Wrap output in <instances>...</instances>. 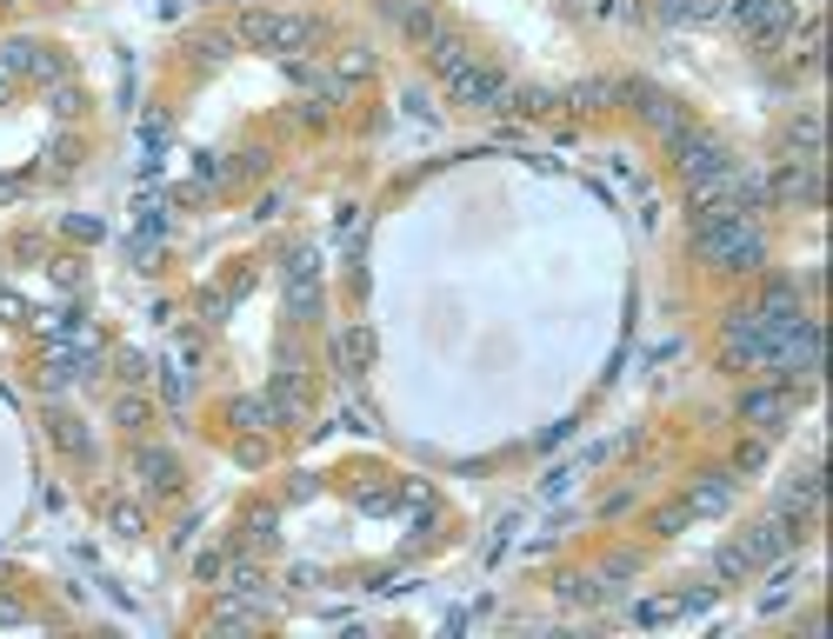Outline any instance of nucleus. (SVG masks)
<instances>
[{
	"instance_id": "1",
	"label": "nucleus",
	"mask_w": 833,
	"mask_h": 639,
	"mask_svg": "<svg viewBox=\"0 0 833 639\" xmlns=\"http://www.w3.org/2000/svg\"><path fill=\"white\" fill-rule=\"evenodd\" d=\"M694 247H701V260H714V267H727V273H761V267H767V233H761L754 213L734 207V200H701V213H694Z\"/></svg>"
},
{
	"instance_id": "2",
	"label": "nucleus",
	"mask_w": 833,
	"mask_h": 639,
	"mask_svg": "<svg viewBox=\"0 0 833 639\" xmlns=\"http://www.w3.org/2000/svg\"><path fill=\"white\" fill-rule=\"evenodd\" d=\"M674 153H681V173H687V187H694V200H727L734 193V180H741V167L727 160V147L721 140H707V133H674Z\"/></svg>"
},
{
	"instance_id": "3",
	"label": "nucleus",
	"mask_w": 833,
	"mask_h": 639,
	"mask_svg": "<svg viewBox=\"0 0 833 639\" xmlns=\"http://www.w3.org/2000/svg\"><path fill=\"white\" fill-rule=\"evenodd\" d=\"M247 47H260V53H300L307 40H314V27L300 20V13H240V27H234Z\"/></svg>"
},
{
	"instance_id": "4",
	"label": "nucleus",
	"mask_w": 833,
	"mask_h": 639,
	"mask_svg": "<svg viewBox=\"0 0 833 639\" xmlns=\"http://www.w3.org/2000/svg\"><path fill=\"white\" fill-rule=\"evenodd\" d=\"M447 93H454L460 107H507V100H514V87H507L500 73H487V67H474V60L447 73Z\"/></svg>"
},
{
	"instance_id": "5",
	"label": "nucleus",
	"mask_w": 833,
	"mask_h": 639,
	"mask_svg": "<svg viewBox=\"0 0 833 639\" xmlns=\"http://www.w3.org/2000/svg\"><path fill=\"white\" fill-rule=\"evenodd\" d=\"M727 20H741L754 40H787L794 7H787V0H734V13H727Z\"/></svg>"
},
{
	"instance_id": "6",
	"label": "nucleus",
	"mask_w": 833,
	"mask_h": 639,
	"mask_svg": "<svg viewBox=\"0 0 833 639\" xmlns=\"http://www.w3.org/2000/svg\"><path fill=\"white\" fill-rule=\"evenodd\" d=\"M287 307H294L300 320H314V313H320V260H314L307 247L287 260Z\"/></svg>"
},
{
	"instance_id": "7",
	"label": "nucleus",
	"mask_w": 833,
	"mask_h": 639,
	"mask_svg": "<svg viewBox=\"0 0 833 639\" xmlns=\"http://www.w3.org/2000/svg\"><path fill=\"white\" fill-rule=\"evenodd\" d=\"M787 547H794V520H787V513H774V520H761V527H754L734 553H741L747 567H767V560H781Z\"/></svg>"
},
{
	"instance_id": "8",
	"label": "nucleus",
	"mask_w": 833,
	"mask_h": 639,
	"mask_svg": "<svg viewBox=\"0 0 833 639\" xmlns=\"http://www.w3.org/2000/svg\"><path fill=\"white\" fill-rule=\"evenodd\" d=\"M774 193H781V200H814V193H821V160L781 167V173H774Z\"/></svg>"
},
{
	"instance_id": "9",
	"label": "nucleus",
	"mask_w": 833,
	"mask_h": 639,
	"mask_svg": "<svg viewBox=\"0 0 833 639\" xmlns=\"http://www.w3.org/2000/svg\"><path fill=\"white\" fill-rule=\"evenodd\" d=\"M814 500H821V473H814V467H807V473H794V480L781 487V513H787V520H807V513H814Z\"/></svg>"
},
{
	"instance_id": "10",
	"label": "nucleus",
	"mask_w": 833,
	"mask_h": 639,
	"mask_svg": "<svg viewBox=\"0 0 833 639\" xmlns=\"http://www.w3.org/2000/svg\"><path fill=\"white\" fill-rule=\"evenodd\" d=\"M387 20H394V27H407L414 40H434V33H440V20H434V7H427V0H387Z\"/></svg>"
},
{
	"instance_id": "11",
	"label": "nucleus",
	"mask_w": 833,
	"mask_h": 639,
	"mask_svg": "<svg viewBox=\"0 0 833 639\" xmlns=\"http://www.w3.org/2000/svg\"><path fill=\"white\" fill-rule=\"evenodd\" d=\"M627 93H634V100H641V113H647V127H661V133H667V140H674V133H681V107H674V100H667V93H654V87H627Z\"/></svg>"
},
{
	"instance_id": "12",
	"label": "nucleus",
	"mask_w": 833,
	"mask_h": 639,
	"mask_svg": "<svg viewBox=\"0 0 833 639\" xmlns=\"http://www.w3.org/2000/svg\"><path fill=\"white\" fill-rule=\"evenodd\" d=\"M133 473H140V480H147L153 493H167V487L180 480V467H173V453H160V447H140V453H133Z\"/></svg>"
},
{
	"instance_id": "13",
	"label": "nucleus",
	"mask_w": 833,
	"mask_h": 639,
	"mask_svg": "<svg viewBox=\"0 0 833 639\" xmlns=\"http://www.w3.org/2000/svg\"><path fill=\"white\" fill-rule=\"evenodd\" d=\"M727 507H734V480L727 473H707L694 487V500H687V513H727Z\"/></svg>"
},
{
	"instance_id": "14",
	"label": "nucleus",
	"mask_w": 833,
	"mask_h": 639,
	"mask_svg": "<svg viewBox=\"0 0 833 639\" xmlns=\"http://www.w3.org/2000/svg\"><path fill=\"white\" fill-rule=\"evenodd\" d=\"M661 13L667 20H727L734 0H661Z\"/></svg>"
},
{
	"instance_id": "15",
	"label": "nucleus",
	"mask_w": 833,
	"mask_h": 639,
	"mask_svg": "<svg viewBox=\"0 0 833 639\" xmlns=\"http://www.w3.org/2000/svg\"><path fill=\"white\" fill-rule=\"evenodd\" d=\"M427 47H434V67H440V73H454V67H467V60H474V53L460 47V33H447V27H440Z\"/></svg>"
},
{
	"instance_id": "16",
	"label": "nucleus",
	"mask_w": 833,
	"mask_h": 639,
	"mask_svg": "<svg viewBox=\"0 0 833 639\" xmlns=\"http://www.w3.org/2000/svg\"><path fill=\"white\" fill-rule=\"evenodd\" d=\"M787 140H794V153H801V160H814V153H821V113H794Z\"/></svg>"
},
{
	"instance_id": "17",
	"label": "nucleus",
	"mask_w": 833,
	"mask_h": 639,
	"mask_svg": "<svg viewBox=\"0 0 833 639\" xmlns=\"http://www.w3.org/2000/svg\"><path fill=\"white\" fill-rule=\"evenodd\" d=\"M741 413H747V420H787V393H774V387H767V393H747Z\"/></svg>"
},
{
	"instance_id": "18",
	"label": "nucleus",
	"mask_w": 833,
	"mask_h": 639,
	"mask_svg": "<svg viewBox=\"0 0 833 639\" xmlns=\"http://www.w3.org/2000/svg\"><path fill=\"white\" fill-rule=\"evenodd\" d=\"M274 527H280V513H274V507H254V513H247V547H274Z\"/></svg>"
},
{
	"instance_id": "19",
	"label": "nucleus",
	"mask_w": 833,
	"mask_h": 639,
	"mask_svg": "<svg viewBox=\"0 0 833 639\" xmlns=\"http://www.w3.org/2000/svg\"><path fill=\"white\" fill-rule=\"evenodd\" d=\"M267 420H274L267 400H234V427H267Z\"/></svg>"
},
{
	"instance_id": "20",
	"label": "nucleus",
	"mask_w": 833,
	"mask_h": 639,
	"mask_svg": "<svg viewBox=\"0 0 833 639\" xmlns=\"http://www.w3.org/2000/svg\"><path fill=\"white\" fill-rule=\"evenodd\" d=\"M227 593L254 600V593H260V573H254V567H234V573H227Z\"/></svg>"
},
{
	"instance_id": "21",
	"label": "nucleus",
	"mask_w": 833,
	"mask_h": 639,
	"mask_svg": "<svg viewBox=\"0 0 833 639\" xmlns=\"http://www.w3.org/2000/svg\"><path fill=\"white\" fill-rule=\"evenodd\" d=\"M113 420H120V427H147V407H140V400H120Z\"/></svg>"
},
{
	"instance_id": "22",
	"label": "nucleus",
	"mask_w": 833,
	"mask_h": 639,
	"mask_svg": "<svg viewBox=\"0 0 833 639\" xmlns=\"http://www.w3.org/2000/svg\"><path fill=\"white\" fill-rule=\"evenodd\" d=\"M0 320H27V307H20V293H13V287H0Z\"/></svg>"
},
{
	"instance_id": "23",
	"label": "nucleus",
	"mask_w": 833,
	"mask_h": 639,
	"mask_svg": "<svg viewBox=\"0 0 833 639\" xmlns=\"http://www.w3.org/2000/svg\"><path fill=\"white\" fill-rule=\"evenodd\" d=\"M13 87H20V73H7V67H0V100H13Z\"/></svg>"
},
{
	"instance_id": "24",
	"label": "nucleus",
	"mask_w": 833,
	"mask_h": 639,
	"mask_svg": "<svg viewBox=\"0 0 833 639\" xmlns=\"http://www.w3.org/2000/svg\"><path fill=\"white\" fill-rule=\"evenodd\" d=\"M7 193H13V180H0V200H7Z\"/></svg>"
}]
</instances>
